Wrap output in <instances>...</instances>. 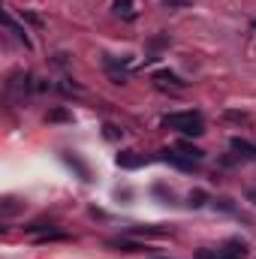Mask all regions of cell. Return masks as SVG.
Listing matches in <instances>:
<instances>
[{
    "label": "cell",
    "mask_w": 256,
    "mask_h": 259,
    "mask_svg": "<svg viewBox=\"0 0 256 259\" xmlns=\"http://www.w3.org/2000/svg\"><path fill=\"white\" fill-rule=\"evenodd\" d=\"M160 124L166 130H178L184 136H202L205 133V121L199 112H175V115H166Z\"/></svg>",
    "instance_id": "obj_1"
},
{
    "label": "cell",
    "mask_w": 256,
    "mask_h": 259,
    "mask_svg": "<svg viewBox=\"0 0 256 259\" xmlns=\"http://www.w3.org/2000/svg\"><path fill=\"white\" fill-rule=\"evenodd\" d=\"M160 160H166V163H172V166H178V169H184V172H196V160L184 157V154H175V151H160Z\"/></svg>",
    "instance_id": "obj_2"
},
{
    "label": "cell",
    "mask_w": 256,
    "mask_h": 259,
    "mask_svg": "<svg viewBox=\"0 0 256 259\" xmlns=\"http://www.w3.org/2000/svg\"><path fill=\"white\" fill-rule=\"evenodd\" d=\"M229 148H232L241 160H256V145L253 142H247V139H238V136H235V139L229 142Z\"/></svg>",
    "instance_id": "obj_3"
},
{
    "label": "cell",
    "mask_w": 256,
    "mask_h": 259,
    "mask_svg": "<svg viewBox=\"0 0 256 259\" xmlns=\"http://www.w3.org/2000/svg\"><path fill=\"white\" fill-rule=\"evenodd\" d=\"M220 250H223V256H226V259H247V256H250V250H247V244H244V241H226Z\"/></svg>",
    "instance_id": "obj_4"
},
{
    "label": "cell",
    "mask_w": 256,
    "mask_h": 259,
    "mask_svg": "<svg viewBox=\"0 0 256 259\" xmlns=\"http://www.w3.org/2000/svg\"><path fill=\"white\" fill-rule=\"evenodd\" d=\"M109 247H115V250H124V253H145V250H148L145 244H139V241H130V238H112V241H109Z\"/></svg>",
    "instance_id": "obj_5"
},
{
    "label": "cell",
    "mask_w": 256,
    "mask_h": 259,
    "mask_svg": "<svg viewBox=\"0 0 256 259\" xmlns=\"http://www.w3.org/2000/svg\"><path fill=\"white\" fill-rule=\"evenodd\" d=\"M64 160H66V166H72V169H75V172L81 175V181H91V169H88V166L81 163V157H75L72 151H66V154H64Z\"/></svg>",
    "instance_id": "obj_6"
},
{
    "label": "cell",
    "mask_w": 256,
    "mask_h": 259,
    "mask_svg": "<svg viewBox=\"0 0 256 259\" xmlns=\"http://www.w3.org/2000/svg\"><path fill=\"white\" fill-rule=\"evenodd\" d=\"M6 27H9V30L15 33V39H18V42H24V49H30V36H27V30H24V27H21V24H18V21H15L12 15L6 18Z\"/></svg>",
    "instance_id": "obj_7"
},
{
    "label": "cell",
    "mask_w": 256,
    "mask_h": 259,
    "mask_svg": "<svg viewBox=\"0 0 256 259\" xmlns=\"http://www.w3.org/2000/svg\"><path fill=\"white\" fill-rule=\"evenodd\" d=\"M154 81H160V84H172V88H184V81H181L175 72H169V69L157 72V75H154Z\"/></svg>",
    "instance_id": "obj_8"
},
{
    "label": "cell",
    "mask_w": 256,
    "mask_h": 259,
    "mask_svg": "<svg viewBox=\"0 0 256 259\" xmlns=\"http://www.w3.org/2000/svg\"><path fill=\"white\" fill-rule=\"evenodd\" d=\"M115 12H118L121 18H127V21L136 18V12H133V0H115Z\"/></svg>",
    "instance_id": "obj_9"
},
{
    "label": "cell",
    "mask_w": 256,
    "mask_h": 259,
    "mask_svg": "<svg viewBox=\"0 0 256 259\" xmlns=\"http://www.w3.org/2000/svg\"><path fill=\"white\" fill-rule=\"evenodd\" d=\"M178 148H181V154H184V157H190V160H196V163L205 157V151H202V148H196V145H190V142H181Z\"/></svg>",
    "instance_id": "obj_10"
},
{
    "label": "cell",
    "mask_w": 256,
    "mask_h": 259,
    "mask_svg": "<svg viewBox=\"0 0 256 259\" xmlns=\"http://www.w3.org/2000/svg\"><path fill=\"white\" fill-rule=\"evenodd\" d=\"M118 166L136 169V166H142V157H133V151H124V154H118Z\"/></svg>",
    "instance_id": "obj_11"
},
{
    "label": "cell",
    "mask_w": 256,
    "mask_h": 259,
    "mask_svg": "<svg viewBox=\"0 0 256 259\" xmlns=\"http://www.w3.org/2000/svg\"><path fill=\"white\" fill-rule=\"evenodd\" d=\"M205 202H208V193H205V190H193V193L187 196V205H190V208H202Z\"/></svg>",
    "instance_id": "obj_12"
},
{
    "label": "cell",
    "mask_w": 256,
    "mask_h": 259,
    "mask_svg": "<svg viewBox=\"0 0 256 259\" xmlns=\"http://www.w3.org/2000/svg\"><path fill=\"white\" fill-rule=\"evenodd\" d=\"M196 259H226L223 250H196Z\"/></svg>",
    "instance_id": "obj_13"
},
{
    "label": "cell",
    "mask_w": 256,
    "mask_h": 259,
    "mask_svg": "<svg viewBox=\"0 0 256 259\" xmlns=\"http://www.w3.org/2000/svg\"><path fill=\"white\" fill-rule=\"evenodd\" d=\"M66 118H69L66 109H55V112H49V121H66Z\"/></svg>",
    "instance_id": "obj_14"
},
{
    "label": "cell",
    "mask_w": 256,
    "mask_h": 259,
    "mask_svg": "<svg viewBox=\"0 0 256 259\" xmlns=\"http://www.w3.org/2000/svg\"><path fill=\"white\" fill-rule=\"evenodd\" d=\"M154 193H157V196H163L166 202H172V199H175V193H172V190H166L163 184H157V187H154Z\"/></svg>",
    "instance_id": "obj_15"
},
{
    "label": "cell",
    "mask_w": 256,
    "mask_h": 259,
    "mask_svg": "<svg viewBox=\"0 0 256 259\" xmlns=\"http://www.w3.org/2000/svg\"><path fill=\"white\" fill-rule=\"evenodd\" d=\"M187 3H190V0H163V6H169V9H172V6H187Z\"/></svg>",
    "instance_id": "obj_16"
},
{
    "label": "cell",
    "mask_w": 256,
    "mask_h": 259,
    "mask_svg": "<svg viewBox=\"0 0 256 259\" xmlns=\"http://www.w3.org/2000/svg\"><path fill=\"white\" fill-rule=\"evenodd\" d=\"M24 18H27L30 24H42V18H39V15H33V12H24Z\"/></svg>",
    "instance_id": "obj_17"
},
{
    "label": "cell",
    "mask_w": 256,
    "mask_h": 259,
    "mask_svg": "<svg viewBox=\"0 0 256 259\" xmlns=\"http://www.w3.org/2000/svg\"><path fill=\"white\" fill-rule=\"evenodd\" d=\"M247 196H250V199H253V202H256V190H250V193H247Z\"/></svg>",
    "instance_id": "obj_18"
},
{
    "label": "cell",
    "mask_w": 256,
    "mask_h": 259,
    "mask_svg": "<svg viewBox=\"0 0 256 259\" xmlns=\"http://www.w3.org/2000/svg\"><path fill=\"white\" fill-rule=\"evenodd\" d=\"M253 30H256V21H253Z\"/></svg>",
    "instance_id": "obj_19"
}]
</instances>
